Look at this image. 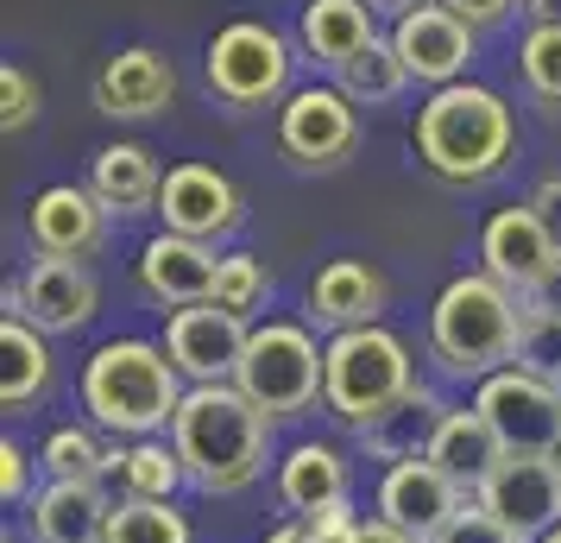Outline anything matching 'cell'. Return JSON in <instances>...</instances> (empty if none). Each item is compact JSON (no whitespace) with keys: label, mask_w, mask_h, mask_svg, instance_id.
<instances>
[{"label":"cell","mask_w":561,"mask_h":543,"mask_svg":"<svg viewBox=\"0 0 561 543\" xmlns=\"http://www.w3.org/2000/svg\"><path fill=\"white\" fill-rule=\"evenodd\" d=\"M171 449L183 462V480L208 499H233L265 474L272 417L259 411L240 386H190L183 411L171 423Z\"/></svg>","instance_id":"1"},{"label":"cell","mask_w":561,"mask_h":543,"mask_svg":"<svg viewBox=\"0 0 561 543\" xmlns=\"http://www.w3.org/2000/svg\"><path fill=\"white\" fill-rule=\"evenodd\" d=\"M82 411L95 430H107L114 442H139V437H164L183 411V392L190 380L178 373V361L164 354V341H102L89 361H82Z\"/></svg>","instance_id":"2"},{"label":"cell","mask_w":561,"mask_h":543,"mask_svg":"<svg viewBox=\"0 0 561 543\" xmlns=\"http://www.w3.org/2000/svg\"><path fill=\"white\" fill-rule=\"evenodd\" d=\"M416 165L442 183H485L499 178L517 152V114L499 89L485 82H448L435 89L430 102L416 108V127H410Z\"/></svg>","instance_id":"3"},{"label":"cell","mask_w":561,"mask_h":543,"mask_svg":"<svg viewBox=\"0 0 561 543\" xmlns=\"http://www.w3.org/2000/svg\"><path fill=\"white\" fill-rule=\"evenodd\" d=\"M517 329H524V297L492 272H460L430 310V361L442 380L480 386L517 361Z\"/></svg>","instance_id":"4"},{"label":"cell","mask_w":561,"mask_h":543,"mask_svg":"<svg viewBox=\"0 0 561 543\" xmlns=\"http://www.w3.org/2000/svg\"><path fill=\"white\" fill-rule=\"evenodd\" d=\"M423 386L416 380V361L410 348L385 323L373 329H347V336H329V380H322V411L347 430H373L398 398Z\"/></svg>","instance_id":"5"},{"label":"cell","mask_w":561,"mask_h":543,"mask_svg":"<svg viewBox=\"0 0 561 543\" xmlns=\"http://www.w3.org/2000/svg\"><path fill=\"white\" fill-rule=\"evenodd\" d=\"M322 380H329V348H316L304 323H259L247 341V361L233 373V386L253 398L272 423H290L322 405Z\"/></svg>","instance_id":"6"},{"label":"cell","mask_w":561,"mask_h":543,"mask_svg":"<svg viewBox=\"0 0 561 543\" xmlns=\"http://www.w3.org/2000/svg\"><path fill=\"white\" fill-rule=\"evenodd\" d=\"M290 38L265 20H233L208 38L203 52V77H208V95L215 102L240 108H272V102H290Z\"/></svg>","instance_id":"7"},{"label":"cell","mask_w":561,"mask_h":543,"mask_svg":"<svg viewBox=\"0 0 561 543\" xmlns=\"http://www.w3.org/2000/svg\"><path fill=\"white\" fill-rule=\"evenodd\" d=\"M473 411L492 423V437L505 455H530V462H556L561 455V386L536 380L524 366H505L473 386Z\"/></svg>","instance_id":"8"},{"label":"cell","mask_w":561,"mask_h":543,"mask_svg":"<svg viewBox=\"0 0 561 543\" xmlns=\"http://www.w3.org/2000/svg\"><path fill=\"white\" fill-rule=\"evenodd\" d=\"M354 146H359V108L334 82L290 89V102L278 108V152L297 171H334V165L354 158Z\"/></svg>","instance_id":"9"},{"label":"cell","mask_w":561,"mask_h":543,"mask_svg":"<svg viewBox=\"0 0 561 543\" xmlns=\"http://www.w3.org/2000/svg\"><path fill=\"white\" fill-rule=\"evenodd\" d=\"M247 341H253V323L221 304H190V310L164 316V354L178 361L190 386H233Z\"/></svg>","instance_id":"10"},{"label":"cell","mask_w":561,"mask_h":543,"mask_svg":"<svg viewBox=\"0 0 561 543\" xmlns=\"http://www.w3.org/2000/svg\"><path fill=\"white\" fill-rule=\"evenodd\" d=\"M102 310V285H95V272L82 265V259H32L26 279L20 285H7V316H26L32 329H45V336H77L89 329Z\"/></svg>","instance_id":"11"},{"label":"cell","mask_w":561,"mask_h":543,"mask_svg":"<svg viewBox=\"0 0 561 543\" xmlns=\"http://www.w3.org/2000/svg\"><path fill=\"white\" fill-rule=\"evenodd\" d=\"M152 215L164 222V234L221 247V240L240 234V222H247V196H240L233 178L215 171V165H178V171H164V190H158Z\"/></svg>","instance_id":"12"},{"label":"cell","mask_w":561,"mask_h":543,"mask_svg":"<svg viewBox=\"0 0 561 543\" xmlns=\"http://www.w3.org/2000/svg\"><path fill=\"white\" fill-rule=\"evenodd\" d=\"M467 493L430 462V455H410V462H391L379 474V493H373V518H385L391 531H404L416 543H435L442 524L460 512Z\"/></svg>","instance_id":"13"},{"label":"cell","mask_w":561,"mask_h":543,"mask_svg":"<svg viewBox=\"0 0 561 543\" xmlns=\"http://www.w3.org/2000/svg\"><path fill=\"white\" fill-rule=\"evenodd\" d=\"M480 499L492 518H505L524 538H549L561 524V474L556 462H530V455H499V467L480 480Z\"/></svg>","instance_id":"14"},{"label":"cell","mask_w":561,"mask_h":543,"mask_svg":"<svg viewBox=\"0 0 561 543\" xmlns=\"http://www.w3.org/2000/svg\"><path fill=\"white\" fill-rule=\"evenodd\" d=\"M107 215L89 183H51L26 208V234L45 259H95L107 247Z\"/></svg>","instance_id":"15"},{"label":"cell","mask_w":561,"mask_h":543,"mask_svg":"<svg viewBox=\"0 0 561 543\" xmlns=\"http://www.w3.org/2000/svg\"><path fill=\"white\" fill-rule=\"evenodd\" d=\"M473 38L480 32L455 20L448 7H423V13H410L391 26V45L404 57L410 82H423V89H448V82H467V64H473Z\"/></svg>","instance_id":"16"},{"label":"cell","mask_w":561,"mask_h":543,"mask_svg":"<svg viewBox=\"0 0 561 543\" xmlns=\"http://www.w3.org/2000/svg\"><path fill=\"white\" fill-rule=\"evenodd\" d=\"M139 291L152 297L158 310H190V304H208L215 297V272H221V253L203 247V240H183V234H152L139 259Z\"/></svg>","instance_id":"17"},{"label":"cell","mask_w":561,"mask_h":543,"mask_svg":"<svg viewBox=\"0 0 561 543\" xmlns=\"http://www.w3.org/2000/svg\"><path fill=\"white\" fill-rule=\"evenodd\" d=\"M178 102V70L152 45H127L95 70V108L107 121H152Z\"/></svg>","instance_id":"18"},{"label":"cell","mask_w":561,"mask_h":543,"mask_svg":"<svg viewBox=\"0 0 561 543\" xmlns=\"http://www.w3.org/2000/svg\"><path fill=\"white\" fill-rule=\"evenodd\" d=\"M556 240H549V228L536 222V208L530 203H517V208H499L492 222L480 228V272H492L499 285H511L517 297L556 265Z\"/></svg>","instance_id":"19"},{"label":"cell","mask_w":561,"mask_h":543,"mask_svg":"<svg viewBox=\"0 0 561 543\" xmlns=\"http://www.w3.org/2000/svg\"><path fill=\"white\" fill-rule=\"evenodd\" d=\"M385 297H391V285H385L379 265H366V259H329L309 279V323L329 329V336L373 329L385 316Z\"/></svg>","instance_id":"20"},{"label":"cell","mask_w":561,"mask_h":543,"mask_svg":"<svg viewBox=\"0 0 561 543\" xmlns=\"http://www.w3.org/2000/svg\"><path fill=\"white\" fill-rule=\"evenodd\" d=\"M114 506L102 480H45L38 499L26 506L32 543H107Z\"/></svg>","instance_id":"21"},{"label":"cell","mask_w":561,"mask_h":543,"mask_svg":"<svg viewBox=\"0 0 561 543\" xmlns=\"http://www.w3.org/2000/svg\"><path fill=\"white\" fill-rule=\"evenodd\" d=\"M373 38H379L373 0H304V13H297V45H304V57L322 64L329 77L354 52H366Z\"/></svg>","instance_id":"22"},{"label":"cell","mask_w":561,"mask_h":543,"mask_svg":"<svg viewBox=\"0 0 561 543\" xmlns=\"http://www.w3.org/2000/svg\"><path fill=\"white\" fill-rule=\"evenodd\" d=\"M89 190L102 196L107 215H146V208H158L164 171H158V158L139 139H114V146H102L89 158Z\"/></svg>","instance_id":"23"},{"label":"cell","mask_w":561,"mask_h":543,"mask_svg":"<svg viewBox=\"0 0 561 543\" xmlns=\"http://www.w3.org/2000/svg\"><path fill=\"white\" fill-rule=\"evenodd\" d=\"M347 499V462L334 442H297L278 462V506L290 518H316L322 506Z\"/></svg>","instance_id":"24"},{"label":"cell","mask_w":561,"mask_h":543,"mask_svg":"<svg viewBox=\"0 0 561 543\" xmlns=\"http://www.w3.org/2000/svg\"><path fill=\"white\" fill-rule=\"evenodd\" d=\"M448 411H455V405H448L435 386H416L410 398H398L373 430H359V449H366V455H379L385 467L410 462V455H430V442H435V430H442V417H448Z\"/></svg>","instance_id":"25"},{"label":"cell","mask_w":561,"mask_h":543,"mask_svg":"<svg viewBox=\"0 0 561 543\" xmlns=\"http://www.w3.org/2000/svg\"><path fill=\"white\" fill-rule=\"evenodd\" d=\"M499 455H505V449H499L492 423H485L473 405H455V411L442 417L435 442H430V462L442 467V474H448V480H455L467 499H473V493H480V480L499 467Z\"/></svg>","instance_id":"26"},{"label":"cell","mask_w":561,"mask_h":543,"mask_svg":"<svg viewBox=\"0 0 561 543\" xmlns=\"http://www.w3.org/2000/svg\"><path fill=\"white\" fill-rule=\"evenodd\" d=\"M51 392V336L26 316L0 323V411H32Z\"/></svg>","instance_id":"27"},{"label":"cell","mask_w":561,"mask_h":543,"mask_svg":"<svg viewBox=\"0 0 561 543\" xmlns=\"http://www.w3.org/2000/svg\"><path fill=\"white\" fill-rule=\"evenodd\" d=\"M107 480L121 487V499H152V506H171L178 487H190V480H183L178 449H171L164 437L114 442V474H107Z\"/></svg>","instance_id":"28"},{"label":"cell","mask_w":561,"mask_h":543,"mask_svg":"<svg viewBox=\"0 0 561 543\" xmlns=\"http://www.w3.org/2000/svg\"><path fill=\"white\" fill-rule=\"evenodd\" d=\"M334 89H341L354 108H385V102H398V95L410 89V70H404V57H398L391 38H373L366 52H354L341 70H334Z\"/></svg>","instance_id":"29"},{"label":"cell","mask_w":561,"mask_h":543,"mask_svg":"<svg viewBox=\"0 0 561 543\" xmlns=\"http://www.w3.org/2000/svg\"><path fill=\"white\" fill-rule=\"evenodd\" d=\"M38 467H45V480H102L114 474V449H107L89 423H57L45 449H38Z\"/></svg>","instance_id":"30"},{"label":"cell","mask_w":561,"mask_h":543,"mask_svg":"<svg viewBox=\"0 0 561 543\" xmlns=\"http://www.w3.org/2000/svg\"><path fill=\"white\" fill-rule=\"evenodd\" d=\"M107 543H196V531H190V518L178 506L121 499L114 506V524H107Z\"/></svg>","instance_id":"31"},{"label":"cell","mask_w":561,"mask_h":543,"mask_svg":"<svg viewBox=\"0 0 561 543\" xmlns=\"http://www.w3.org/2000/svg\"><path fill=\"white\" fill-rule=\"evenodd\" d=\"M517 77L530 89V102L561 108V26H530L517 45Z\"/></svg>","instance_id":"32"},{"label":"cell","mask_w":561,"mask_h":543,"mask_svg":"<svg viewBox=\"0 0 561 543\" xmlns=\"http://www.w3.org/2000/svg\"><path fill=\"white\" fill-rule=\"evenodd\" d=\"M265 297H272V272H265V259L259 253H221L215 297H208V304H221V310H233V316H253V310H265Z\"/></svg>","instance_id":"33"},{"label":"cell","mask_w":561,"mask_h":543,"mask_svg":"<svg viewBox=\"0 0 561 543\" xmlns=\"http://www.w3.org/2000/svg\"><path fill=\"white\" fill-rule=\"evenodd\" d=\"M524 373H536V380H556L561 386V323L556 316H536L524 310V329H517V361Z\"/></svg>","instance_id":"34"},{"label":"cell","mask_w":561,"mask_h":543,"mask_svg":"<svg viewBox=\"0 0 561 543\" xmlns=\"http://www.w3.org/2000/svg\"><path fill=\"white\" fill-rule=\"evenodd\" d=\"M435 543H530L524 531H511L505 518H492L480 499H460V512L442 524V538Z\"/></svg>","instance_id":"35"},{"label":"cell","mask_w":561,"mask_h":543,"mask_svg":"<svg viewBox=\"0 0 561 543\" xmlns=\"http://www.w3.org/2000/svg\"><path fill=\"white\" fill-rule=\"evenodd\" d=\"M32 121H38V82H32V70L7 64V70H0V127L26 133Z\"/></svg>","instance_id":"36"},{"label":"cell","mask_w":561,"mask_h":543,"mask_svg":"<svg viewBox=\"0 0 561 543\" xmlns=\"http://www.w3.org/2000/svg\"><path fill=\"white\" fill-rule=\"evenodd\" d=\"M0 499H7V512L38 499V487H32V455H26L13 437L0 442Z\"/></svg>","instance_id":"37"},{"label":"cell","mask_w":561,"mask_h":543,"mask_svg":"<svg viewBox=\"0 0 561 543\" xmlns=\"http://www.w3.org/2000/svg\"><path fill=\"white\" fill-rule=\"evenodd\" d=\"M309 531H316V543H354V531L366 524V518L354 512V499H341V506H322L316 518H304Z\"/></svg>","instance_id":"38"},{"label":"cell","mask_w":561,"mask_h":543,"mask_svg":"<svg viewBox=\"0 0 561 543\" xmlns=\"http://www.w3.org/2000/svg\"><path fill=\"white\" fill-rule=\"evenodd\" d=\"M455 20H467L473 32H492V26H505L511 13H517V0H442Z\"/></svg>","instance_id":"39"},{"label":"cell","mask_w":561,"mask_h":543,"mask_svg":"<svg viewBox=\"0 0 561 543\" xmlns=\"http://www.w3.org/2000/svg\"><path fill=\"white\" fill-rule=\"evenodd\" d=\"M530 208H536V222L549 228V240H556V253H561V171L530 190Z\"/></svg>","instance_id":"40"},{"label":"cell","mask_w":561,"mask_h":543,"mask_svg":"<svg viewBox=\"0 0 561 543\" xmlns=\"http://www.w3.org/2000/svg\"><path fill=\"white\" fill-rule=\"evenodd\" d=\"M524 310H536V316H556V323H561V259L549 265V272H542V279H536L530 291H524Z\"/></svg>","instance_id":"41"},{"label":"cell","mask_w":561,"mask_h":543,"mask_svg":"<svg viewBox=\"0 0 561 543\" xmlns=\"http://www.w3.org/2000/svg\"><path fill=\"white\" fill-rule=\"evenodd\" d=\"M354 543H416V538H404V531H391L385 518H366V524L354 531Z\"/></svg>","instance_id":"42"},{"label":"cell","mask_w":561,"mask_h":543,"mask_svg":"<svg viewBox=\"0 0 561 543\" xmlns=\"http://www.w3.org/2000/svg\"><path fill=\"white\" fill-rule=\"evenodd\" d=\"M423 7H442V0H373V13H391V20H410Z\"/></svg>","instance_id":"43"},{"label":"cell","mask_w":561,"mask_h":543,"mask_svg":"<svg viewBox=\"0 0 561 543\" xmlns=\"http://www.w3.org/2000/svg\"><path fill=\"white\" fill-rule=\"evenodd\" d=\"M265 543H316V531H309L304 518H284V524H278V531H272Z\"/></svg>","instance_id":"44"},{"label":"cell","mask_w":561,"mask_h":543,"mask_svg":"<svg viewBox=\"0 0 561 543\" xmlns=\"http://www.w3.org/2000/svg\"><path fill=\"white\" fill-rule=\"evenodd\" d=\"M530 26H561V0H524Z\"/></svg>","instance_id":"45"},{"label":"cell","mask_w":561,"mask_h":543,"mask_svg":"<svg viewBox=\"0 0 561 543\" xmlns=\"http://www.w3.org/2000/svg\"><path fill=\"white\" fill-rule=\"evenodd\" d=\"M536 543H561V524H556V531H549V538H536Z\"/></svg>","instance_id":"46"},{"label":"cell","mask_w":561,"mask_h":543,"mask_svg":"<svg viewBox=\"0 0 561 543\" xmlns=\"http://www.w3.org/2000/svg\"><path fill=\"white\" fill-rule=\"evenodd\" d=\"M556 474H561V455H556Z\"/></svg>","instance_id":"47"}]
</instances>
